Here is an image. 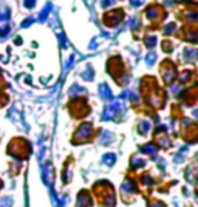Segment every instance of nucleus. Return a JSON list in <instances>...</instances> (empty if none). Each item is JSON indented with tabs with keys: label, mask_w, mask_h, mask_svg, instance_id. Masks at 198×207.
Listing matches in <instances>:
<instances>
[{
	"label": "nucleus",
	"mask_w": 198,
	"mask_h": 207,
	"mask_svg": "<svg viewBox=\"0 0 198 207\" xmlns=\"http://www.w3.org/2000/svg\"><path fill=\"white\" fill-rule=\"evenodd\" d=\"M113 3H114V0H103V2H102V6L106 8V7L111 6V4H113Z\"/></svg>",
	"instance_id": "nucleus-12"
},
{
	"label": "nucleus",
	"mask_w": 198,
	"mask_h": 207,
	"mask_svg": "<svg viewBox=\"0 0 198 207\" xmlns=\"http://www.w3.org/2000/svg\"><path fill=\"white\" fill-rule=\"evenodd\" d=\"M23 3H24V6H26L27 8H33V7L35 6V0H24Z\"/></svg>",
	"instance_id": "nucleus-8"
},
{
	"label": "nucleus",
	"mask_w": 198,
	"mask_h": 207,
	"mask_svg": "<svg viewBox=\"0 0 198 207\" xmlns=\"http://www.w3.org/2000/svg\"><path fill=\"white\" fill-rule=\"evenodd\" d=\"M90 131H91V126H88V125L81 126L80 130H79V133H77V137L79 138H86V137L90 134Z\"/></svg>",
	"instance_id": "nucleus-2"
},
{
	"label": "nucleus",
	"mask_w": 198,
	"mask_h": 207,
	"mask_svg": "<svg viewBox=\"0 0 198 207\" xmlns=\"http://www.w3.org/2000/svg\"><path fill=\"white\" fill-rule=\"evenodd\" d=\"M99 92H100V95H102L103 99H110L111 95H113V93H111V90L106 84L100 85V87H99Z\"/></svg>",
	"instance_id": "nucleus-1"
},
{
	"label": "nucleus",
	"mask_w": 198,
	"mask_h": 207,
	"mask_svg": "<svg viewBox=\"0 0 198 207\" xmlns=\"http://www.w3.org/2000/svg\"><path fill=\"white\" fill-rule=\"evenodd\" d=\"M114 161H115V156L111 154V153H108V154H106L105 157H103V163L107 164V165H113Z\"/></svg>",
	"instance_id": "nucleus-3"
},
{
	"label": "nucleus",
	"mask_w": 198,
	"mask_h": 207,
	"mask_svg": "<svg viewBox=\"0 0 198 207\" xmlns=\"http://www.w3.org/2000/svg\"><path fill=\"white\" fill-rule=\"evenodd\" d=\"M48 14H49V7H45V10H43V11L41 12V15H39V19L45 20V17H48Z\"/></svg>",
	"instance_id": "nucleus-10"
},
{
	"label": "nucleus",
	"mask_w": 198,
	"mask_h": 207,
	"mask_svg": "<svg viewBox=\"0 0 198 207\" xmlns=\"http://www.w3.org/2000/svg\"><path fill=\"white\" fill-rule=\"evenodd\" d=\"M157 15H159V12H157L156 8H148L146 10V17L149 18V19H155V18H157Z\"/></svg>",
	"instance_id": "nucleus-5"
},
{
	"label": "nucleus",
	"mask_w": 198,
	"mask_h": 207,
	"mask_svg": "<svg viewBox=\"0 0 198 207\" xmlns=\"http://www.w3.org/2000/svg\"><path fill=\"white\" fill-rule=\"evenodd\" d=\"M156 58V56H155V53H151V54L146 57V62L148 64H152V60H155Z\"/></svg>",
	"instance_id": "nucleus-13"
},
{
	"label": "nucleus",
	"mask_w": 198,
	"mask_h": 207,
	"mask_svg": "<svg viewBox=\"0 0 198 207\" xmlns=\"http://www.w3.org/2000/svg\"><path fill=\"white\" fill-rule=\"evenodd\" d=\"M77 202H79V204H80V206H86V204H88L90 203L88 195H87V193H81V195L79 196Z\"/></svg>",
	"instance_id": "nucleus-4"
},
{
	"label": "nucleus",
	"mask_w": 198,
	"mask_h": 207,
	"mask_svg": "<svg viewBox=\"0 0 198 207\" xmlns=\"http://www.w3.org/2000/svg\"><path fill=\"white\" fill-rule=\"evenodd\" d=\"M130 2H132V4H134V6H138L141 0H130Z\"/></svg>",
	"instance_id": "nucleus-15"
},
{
	"label": "nucleus",
	"mask_w": 198,
	"mask_h": 207,
	"mask_svg": "<svg viewBox=\"0 0 198 207\" xmlns=\"http://www.w3.org/2000/svg\"><path fill=\"white\" fill-rule=\"evenodd\" d=\"M145 44H146V46L152 47L155 44H156V38H153V37H151V38H148V39H146V42H145Z\"/></svg>",
	"instance_id": "nucleus-9"
},
{
	"label": "nucleus",
	"mask_w": 198,
	"mask_h": 207,
	"mask_svg": "<svg viewBox=\"0 0 198 207\" xmlns=\"http://www.w3.org/2000/svg\"><path fill=\"white\" fill-rule=\"evenodd\" d=\"M143 152L149 153V154H155V153H156V148H155L152 144H148V145H145V146L143 148Z\"/></svg>",
	"instance_id": "nucleus-6"
},
{
	"label": "nucleus",
	"mask_w": 198,
	"mask_h": 207,
	"mask_svg": "<svg viewBox=\"0 0 198 207\" xmlns=\"http://www.w3.org/2000/svg\"><path fill=\"white\" fill-rule=\"evenodd\" d=\"M172 29H175V25H174V23H170V25L167 26V27H165V33L167 34H170V33H172Z\"/></svg>",
	"instance_id": "nucleus-11"
},
{
	"label": "nucleus",
	"mask_w": 198,
	"mask_h": 207,
	"mask_svg": "<svg viewBox=\"0 0 198 207\" xmlns=\"http://www.w3.org/2000/svg\"><path fill=\"white\" fill-rule=\"evenodd\" d=\"M132 165H133V168H138V166L144 165V161L140 160V158H134V160L132 161Z\"/></svg>",
	"instance_id": "nucleus-7"
},
{
	"label": "nucleus",
	"mask_w": 198,
	"mask_h": 207,
	"mask_svg": "<svg viewBox=\"0 0 198 207\" xmlns=\"http://www.w3.org/2000/svg\"><path fill=\"white\" fill-rule=\"evenodd\" d=\"M149 207H165L163 203H155V204H149Z\"/></svg>",
	"instance_id": "nucleus-14"
}]
</instances>
